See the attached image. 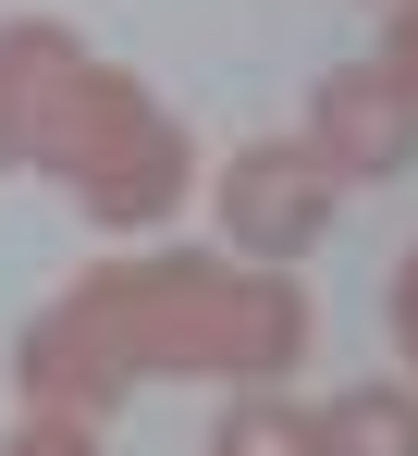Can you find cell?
<instances>
[{"label":"cell","mask_w":418,"mask_h":456,"mask_svg":"<svg viewBox=\"0 0 418 456\" xmlns=\"http://www.w3.org/2000/svg\"><path fill=\"white\" fill-rule=\"evenodd\" d=\"M221 234H234V259H259V272L308 259V247L333 234V173H320V149H308V136L234 149L221 160Z\"/></svg>","instance_id":"3"},{"label":"cell","mask_w":418,"mask_h":456,"mask_svg":"<svg viewBox=\"0 0 418 456\" xmlns=\"http://www.w3.org/2000/svg\"><path fill=\"white\" fill-rule=\"evenodd\" d=\"M308 297L283 272H246V259H209V247H148V259H111L37 308L25 333V407L50 419H99L124 407V382L160 370H209V382H283L308 358Z\"/></svg>","instance_id":"1"},{"label":"cell","mask_w":418,"mask_h":456,"mask_svg":"<svg viewBox=\"0 0 418 456\" xmlns=\"http://www.w3.org/2000/svg\"><path fill=\"white\" fill-rule=\"evenodd\" d=\"M0 456H99V444H86V419H50V407H25V432H12Z\"/></svg>","instance_id":"8"},{"label":"cell","mask_w":418,"mask_h":456,"mask_svg":"<svg viewBox=\"0 0 418 456\" xmlns=\"http://www.w3.org/2000/svg\"><path fill=\"white\" fill-rule=\"evenodd\" d=\"M25 160L62 185L86 223H111V234H148L160 210H185V173H197L185 124H173V111L148 99V75H124V62H74V75L50 86Z\"/></svg>","instance_id":"2"},{"label":"cell","mask_w":418,"mask_h":456,"mask_svg":"<svg viewBox=\"0 0 418 456\" xmlns=\"http://www.w3.org/2000/svg\"><path fill=\"white\" fill-rule=\"evenodd\" d=\"M308 419H320V456H418V382H357Z\"/></svg>","instance_id":"6"},{"label":"cell","mask_w":418,"mask_h":456,"mask_svg":"<svg viewBox=\"0 0 418 456\" xmlns=\"http://www.w3.org/2000/svg\"><path fill=\"white\" fill-rule=\"evenodd\" d=\"M74 62H86V50H74V25H50V12H12V25H0V173H25L37 111H50V86H62Z\"/></svg>","instance_id":"5"},{"label":"cell","mask_w":418,"mask_h":456,"mask_svg":"<svg viewBox=\"0 0 418 456\" xmlns=\"http://www.w3.org/2000/svg\"><path fill=\"white\" fill-rule=\"evenodd\" d=\"M382 75L418 99V0H394V25H382Z\"/></svg>","instance_id":"9"},{"label":"cell","mask_w":418,"mask_h":456,"mask_svg":"<svg viewBox=\"0 0 418 456\" xmlns=\"http://www.w3.org/2000/svg\"><path fill=\"white\" fill-rule=\"evenodd\" d=\"M308 149H320L333 185H382V173L418 160V99L382 75V62H333L320 99H308Z\"/></svg>","instance_id":"4"},{"label":"cell","mask_w":418,"mask_h":456,"mask_svg":"<svg viewBox=\"0 0 418 456\" xmlns=\"http://www.w3.org/2000/svg\"><path fill=\"white\" fill-rule=\"evenodd\" d=\"M382 308H394V346H406V370H418V247L394 259V297H382Z\"/></svg>","instance_id":"10"},{"label":"cell","mask_w":418,"mask_h":456,"mask_svg":"<svg viewBox=\"0 0 418 456\" xmlns=\"http://www.w3.org/2000/svg\"><path fill=\"white\" fill-rule=\"evenodd\" d=\"M209 456H320V419L283 407L271 382H246V395L221 407V444H209Z\"/></svg>","instance_id":"7"}]
</instances>
